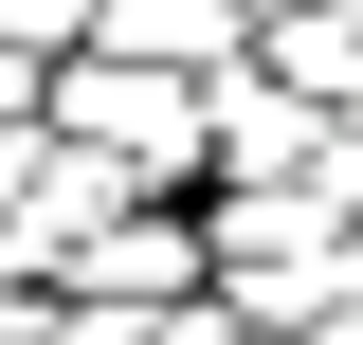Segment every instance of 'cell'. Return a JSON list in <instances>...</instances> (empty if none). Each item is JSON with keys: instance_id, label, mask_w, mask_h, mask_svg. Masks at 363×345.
<instances>
[{"instance_id": "obj_1", "label": "cell", "mask_w": 363, "mask_h": 345, "mask_svg": "<svg viewBox=\"0 0 363 345\" xmlns=\"http://www.w3.org/2000/svg\"><path fill=\"white\" fill-rule=\"evenodd\" d=\"M55 128L109 146V164L145 182V200H182V182H218V73H164V55H55Z\"/></svg>"}, {"instance_id": "obj_2", "label": "cell", "mask_w": 363, "mask_h": 345, "mask_svg": "<svg viewBox=\"0 0 363 345\" xmlns=\"http://www.w3.org/2000/svg\"><path fill=\"white\" fill-rule=\"evenodd\" d=\"M218 291L255 309V327H327L345 309V255H363V218L327 200V182H218Z\"/></svg>"}, {"instance_id": "obj_3", "label": "cell", "mask_w": 363, "mask_h": 345, "mask_svg": "<svg viewBox=\"0 0 363 345\" xmlns=\"http://www.w3.org/2000/svg\"><path fill=\"white\" fill-rule=\"evenodd\" d=\"M91 309H182V291H218V218H182V200H128L109 236L73 255Z\"/></svg>"}, {"instance_id": "obj_4", "label": "cell", "mask_w": 363, "mask_h": 345, "mask_svg": "<svg viewBox=\"0 0 363 345\" xmlns=\"http://www.w3.org/2000/svg\"><path fill=\"white\" fill-rule=\"evenodd\" d=\"M327 128H345V109H327V91H291L272 55H236V73H218V182H309Z\"/></svg>"}, {"instance_id": "obj_5", "label": "cell", "mask_w": 363, "mask_h": 345, "mask_svg": "<svg viewBox=\"0 0 363 345\" xmlns=\"http://www.w3.org/2000/svg\"><path fill=\"white\" fill-rule=\"evenodd\" d=\"M109 55H164V73H236V55H255V0H109Z\"/></svg>"}, {"instance_id": "obj_6", "label": "cell", "mask_w": 363, "mask_h": 345, "mask_svg": "<svg viewBox=\"0 0 363 345\" xmlns=\"http://www.w3.org/2000/svg\"><path fill=\"white\" fill-rule=\"evenodd\" d=\"M0 37H18V55H91V37H109V0H0Z\"/></svg>"}, {"instance_id": "obj_7", "label": "cell", "mask_w": 363, "mask_h": 345, "mask_svg": "<svg viewBox=\"0 0 363 345\" xmlns=\"http://www.w3.org/2000/svg\"><path fill=\"white\" fill-rule=\"evenodd\" d=\"M145 345H255V309L236 291H182V309H145Z\"/></svg>"}, {"instance_id": "obj_8", "label": "cell", "mask_w": 363, "mask_h": 345, "mask_svg": "<svg viewBox=\"0 0 363 345\" xmlns=\"http://www.w3.org/2000/svg\"><path fill=\"white\" fill-rule=\"evenodd\" d=\"M37 109H55V55H18V37H0V128H37Z\"/></svg>"}]
</instances>
